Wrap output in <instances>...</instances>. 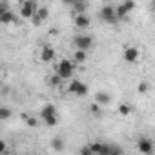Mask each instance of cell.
I'll return each mask as SVG.
<instances>
[{
    "label": "cell",
    "instance_id": "6da1fadb",
    "mask_svg": "<svg viewBox=\"0 0 155 155\" xmlns=\"http://www.w3.org/2000/svg\"><path fill=\"white\" fill-rule=\"evenodd\" d=\"M77 64L71 57H60L55 60V66H53V71H57L64 81H71L73 75H75V69H77Z\"/></svg>",
    "mask_w": 155,
    "mask_h": 155
},
{
    "label": "cell",
    "instance_id": "7a4b0ae2",
    "mask_svg": "<svg viewBox=\"0 0 155 155\" xmlns=\"http://www.w3.org/2000/svg\"><path fill=\"white\" fill-rule=\"evenodd\" d=\"M73 46L77 49H86V51H90L91 46H93V37L88 35V33H79V35L73 37Z\"/></svg>",
    "mask_w": 155,
    "mask_h": 155
},
{
    "label": "cell",
    "instance_id": "3957f363",
    "mask_svg": "<svg viewBox=\"0 0 155 155\" xmlns=\"http://www.w3.org/2000/svg\"><path fill=\"white\" fill-rule=\"evenodd\" d=\"M37 9H38V4L35 0H24L22 6H20V17L26 20H31L37 15Z\"/></svg>",
    "mask_w": 155,
    "mask_h": 155
},
{
    "label": "cell",
    "instance_id": "277c9868",
    "mask_svg": "<svg viewBox=\"0 0 155 155\" xmlns=\"http://www.w3.org/2000/svg\"><path fill=\"white\" fill-rule=\"evenodd\" d=\"M38 60L44 62V64L57 60V51H55V48L49 46V44H44V46L40 48V51H38Z\"/></svg>",
    "mask_w": 155,
    "mask_h": 155
},
{
    "label": "cell",
    "instance_id": "5b68a950",
    "mask_svg": "<svg viewBox=\"0 0 155 155\" xmlns=\"http://www.w3.org/2000/svg\"><path fill=\"white\" fill-rule=\"evenodd\" d=\"M137 150L140 153H144V155H151L155 151V144H153V140L150 137H140L137 140Z\"/></svg>",
    "mask_w": 155,
    "mask_h": 155
},
{
    "label": "cell",
    "instance_id": "8992f818",
    "mask_svg": "<svg viewBox=\"0 0 155 155\" xmlns=\"http://www.w3.org/2000/svg\"><path fill=\"white\" fill-rule=\"evenodd\" d=\"M90 24H91V18L88 17V13H77V15H73V26L77 29L84 31V29L90 28Z\"/></svg>",
    "mask_w": 155,
    "mask_h": 155
},
{
    "label": "cell",
    "instance_id": "52a82bcc",
    "mask_svg": "<svg viewBox=\"0 0 155 155\" xmlns=\"http://www.w3.org/2000/svg\"><path fill=\"white\" fill-rule=\"evenodd\" d=\"M101 18H102L104 22H108V24L117 22L119 17H117V9H115V6H102V9H101Z\"/></svg>",
    "mask_w": 155,
    "mask_h": 155
},
{
    "label": "cell",
    "instance_id": "ba28073f",
    "mask_svg": "<svg viewBox=\"0 0 155 155\" xmlns=\"http://www.w3.org/2000/svg\"><path fill=\"white\" fill-rule=\"evenodd\" d=\"M122 57H124V60H126V62L135 64V62L140 58V49H139V48H135V46H126V48H124V51H122Z\"/></svg>",
    "mask_w": 155,
    "mask_h": 155
},
{
    "label": "cell",
    "instance_id": "9c48e42d",
    "mask_svg": "<svg viewBox=\"0 0 155 155\" xmlns=\"http://www.w3.org/2000/svg\"><path fill=\"white\" fill-rule=\"evenodd\" d=\"M71 58L79 64V66H82V64H86L88 62V58H90V53L86 51V49H73V53H71Z\"/></svg>",
    "mask_w": 155,
    "mask_h": 155
},
{
    "label": "cell",
    "instance_id": "30bf717a",
    "mask_svg": "<svg viewBox=\"0 0 155 155\" xmlns=\"http://www.w3.org/2000/svg\"><path fill=\"white\" fill-rule=\"evenodd\" d=\"M0 22H2V24H18V20H17L15 13H13V11H9V9L0 13Z\"/></svg>",
    "mask_w": 155,
    "mask_h": 155
},
{
    "label": "cell",
    "instance_id": "8fae6325",
    "mask_svg": "<svg viewBox=\"0 0 155 155\" xmlns=\"http://www.w3.org/2000/svg\"><path fill=\"white\" fill-rule=\"evenodd\" d=\"M62 82H64V79H62V77H60L57 71H53V73L48 77V84H49L51 88H60Z\"/></svg>",
    "mask_w": 155,
    "mask_h": 155
},
{
    "label": "cell",
    "instance_id": "7c38bea8",
    "mask_svg": "<svg viewBox=\"0 0 155 155\" xmlns=\"http://www.w3.org/2000/svg\"><path fill=\"white\" fill-rule=\"evenodd\" d=\"M88 9V0H77V2L71 6V11L77 15V13H86Z\"/></svg>",
    "mask_w": 155,
    "mask_h": 155
},
{
    "label": "cell",
    "instance_id": "4fadbf2b",
    "mask_svg": "<svg viewBox=\"0 0 155 155\" xmlns=\"http://www.w3.org/2000/svg\"><path fill=\"white\" fill-rule=\"evenodd\" d=\"M117 113H119V115H122V117H128V115H131V113H133V106H131V104H128V102H120V104L117 106Z\"/></svg>",
    "mask_w": 155,
    "mask_h": 155
},
{
    "label": "cell",
    "instance_id": "5bb4252c",
    "mask_svg": "<svg viewBox=\"0 0 155 155\" xmlns=\"http://www.w3.org/2000/svg\"><path fill=\"white\" fill-rule=\"evenodd\" d=\"M95 101H97L99 104L106 106V104L111 102V97H110V93H106V91H97V93H95Z\"/></svg>",
    "mask_w": 155,
    "mask_h": 155
},
{
    "label": "cell",
    "instance_id": "9a60e30c",
    "mask_svg": "<svg viewBox=\"0 0 155 155\" xmlns=\"http://www.w3.org/2000/svg\"><path fill=\"white\" fill-rule=\"evenodd\" d=\"M81 84H82V82H81L79 79H71V81H68V93L77 95V91H79Z\"/></svg>",
    "mask_w": 155,
    "mask_h": 155
},
{
    "label": "cell",
    "instance_id": "2e32d148",
    "mask_svg": "<svg viewBox=\"0 0 155 155\" xmlns=\"http://www.w3.org/2000/svg\"><path fill=\"white\" fill-rule=\"evenodd\" d=\"M49 115H57V108L55 104H44L40 110V119L42 117H49Z\"/></svg>",
    "mask_w": 155,
    "mask_h": 155
},
{
    "label": "cell",
    "instance_id": "e0dca14e",
    "mask_svg": "<svg viewBox=\"0 0 155 155\" xmlns=\"http://www.w3.org/2000/svg\"><path fill=\"white\" fill-rule=\"evenodd\" d=\"M37 17H38L42 22H46V20L49 18V8H46V6H38V9H37Z\"/></svg>",
    "mask_w": 155,
    "mask_h": 155
},
{
    "label": "cell",
    "instance_id": "ac0fdd59",
    "mask_svg": "<svg viewBox=\"0 0 155 155\" xmlns=\"http://www.w3.org/2000/svg\"><path fill=\"white\" fill-rule=\"evenodd\" d=\"M22 119H24L26 126H29V128H37V126H38V119H37V117H33V115L24 113V115H22Z\"/></svg>",
    "mask_w": 155,
    "mask_h": 155
},
{
    "label": "cell",
    "instance_id": "d6986e66",
    "mask_svg": "<svg viewBox=\"0 0 155 155\" xmlns=\"http://www.w3.org/2000/svg\"><path fill=\"white\" fill-rule=\"evenodd\" d=\"M51 148L55 150V151H64V140L60 139V137H53V140H51Z\"/></svg>",
    "mask_w": 155,
    "mask_h": 155
},
{
    "label": "cell",
    "instance_id": "ffe728a7",
    "mask_svg": "<svg viewBox=\"0 0 155 155\" xmlns=\"http://www.w3.org/2000/svg\"><path fill=\"white\" fill-rule=\"evenodd\" d=\"M115 9H117V17H119V20H120V18H126V17L130 15V9L124 6V2H122V4H119Z\"/></svg>",
    "mask_w": 155,
    "mask_h": 155
},
{
    "label": "cell",
    "instance_id": "44dd1931",
    "mask_svg": "<svg viewBox=\"0 0 155 155\" xmlns=\"http://www.w3.org/2000/svg\"><path fill=\"white\" fill-rule=\"evenodd\" d=\"M42 120H44V124H46V126H49V128H53V126H57V124H58V117H57V115L42 117Z\"/></svg>",
    "mask_w": 155,
    "mask_h": 155
},
{
    "label": "cell",
    "instance_id": "7402d4cb",
    "mask_svg": "<svg viewBox=\"0 0 155 155\" xmlns=\"http://www.w3.org/2000/svg\"><path fill=\"white\" fill-rule=\"evenodd\" d=\"M137 91H139L140 95L148 93V91H150V82H148V81H140V82L137 84Z\"/></svg>",
    "mask_w": 155,
    "mask_h": 155
},
{
    "label": "cell",
    "instance_id": "603a6c76",
    "mask_svg": "<svg viewBox=\"0 0 155 155\" xmlns=\"http://www.w3.org/2000/svg\"><path fill=\"white\" fill-rule=\"evenodd\" d=\"M90 111H91V115H101L102 113V104H99L97 101H93L90 104Z\"/></svg>",
    "mask_w": 155,
    "mask_h": 155
},
{
    "label": "cell",
    "instance_id": "cb8c5ba5",
    "mask_svg": "<svg viewBox=\"0 0 155 155\" xmlns=\"http://www.w3.org/2000/svg\"><path fill=\"white\" fill-rule=\"evenodd\" d=\"M9 117H11V110L8 106H2L0 108V120H8Z\"/></svg>",
    "mask_w": 155,
    "mask_h": 155
},
{
    "label": "cell",
    "instance_id": "d4e9b609",
    "mask_svg": "<svg viewBox=\"0 0 155 155\" xmlns=\"http://www.w3.org/2000/svg\"><path fill=\"white\" fill-rule=\"evenodd\" d=\"M102 146H104V144H101V142H91V144H90L91 151H93V153H99V155H102Z\"/></svg>",
    "mask_w": 155,
    "mask_h": 155
},
{
    "label": "cell",
    "instance_id": "484cf974",
    "mask_svg": "<svg viewBox=\"0 0 155 155\" xmlns=\"http://www.w3.org/2000/svg\"><path fill=\"white\" fill-rule=\"evenodd\" d=\"M88 91H90V88H88V86H86V84L82 82V84H81V88H79V91H77V95H75V97H86V95H88Z\"/></svg>",
    "mask_w": 155,
    "mask_h": 155
},
{
    "label": "cell",
    "instance_id": "4316f807",
    "mask_svg": "<svg viewBox=\"0 0 155 155\" xmlns=\"http://www.w3.org/2000/svg\"><path fill=\"white\" fill-rule=\"evenodd\" d=\"M124 6H126V8L130 9V13H131V11L135 9V6H137V4H135V0H124Z\"/></svg>",
    "mask_w": 155,
    "mask_h": 155
},
{
    "label": "cell",
    "instance_id": "83f0119b",
    "mask_svg": "<svg viewBox=\"0 0 155 155\" xmlns=\"http://www.w3.org/2000/svg\"><path fill=\"white\" fill-rule=\"evenodd\" d=\"M79 153H82V155H91L93 151H91V148H90V146H82V148L79 150Z\"/></svg>",
    "mask_w": 155,
    "mask_h": 155
},
{
    "label": "cell",
    "instance_id": "f1b7e54d",
    "mask_svg": "<svg viewBox=\"0 0 155 155\" xmlns=\"http://www.w3.org/2000/svg\"><path fill=\"white\" fill-rule=\"evenodd\" d=\"M4 153H8V144L6 140H0V155H4Z\"/></svg>",
    "mask_w": 155,
    "mask_h": 155
},
{
    "label": "cell",
    "instance_id": "f546056e",
    "mask_svg": "<svg viewBox=\"0 0 155 155\" xmlns=\"http://www.w3.org/2000/svg\"><path fill=\"white\" fill-rule=\"evenodd\" d=\"M75 2H77V0H62V4H66V6H69V8H71Z\"/></svg>",
    "mask_w": 155,
    "mask_h": 155
},
{
    "label": "cell",
    "instance_id": "4dcf8cb0",
    "mask_svg": "<svg viewBox=\"0 0 155 155\" xmlns=\"http://www.w3.org/2000/svg\"><path fill=\"white\" fill-rule=\"evenodd\" d=\"M151 9L155 11V0H153V2H151Z\"/></svg>",
    "mask_w": 155,
    "mask_h": 155
}]
</instances>
